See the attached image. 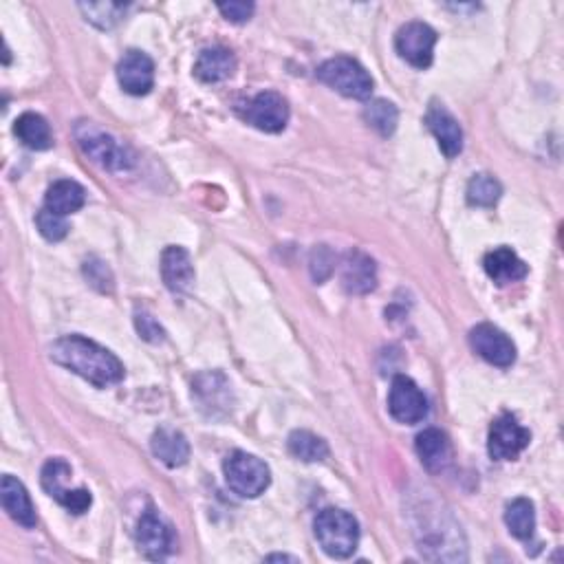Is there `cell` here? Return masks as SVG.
<instances>
[{"label": "cell", "instance_id": "30", "mask_svg": "<svg viewBox=\"0 0 564 564\" xmlns=\"http://www.w3.org/2000/svg\"><path fill=\"white\" fill-rule=\"evenodd\" d=\"M36 225H38L40 234L45 236L47 241H51V243H58V241H62L64 236L69 234V225H67V221H64V216L51 212L47 208H42L38 212Z\"/></svg>", "mask_w": 564, "mask_h": 564}, {"label": "cell", "instance_id": "12", "mask_svg": "<svg viewBox=\"0 0 564 564\" xmlns=\"http://www.w3.org/2000/svg\"><path fill=\"white\" fill-rule=\"evenodd\" d=\"M137 547L144 553L148 560H164L175 545V534H172L170 525L153 509L144 512L139 518L137 529H135Z\"/></svg>", "mask_w": 564, "mask_h": 564}, {"label": "cell", "instance_id": "6", "mask_svg": "<svg viewBox=\"0 0 564 564\" xmlns=\"http://www.w3.org/2000/svg\"><path fill=\"white\" fill-rule=\"evenodd\" d=\"M67 479H71V465L64 459H51L45 463V468H42L40 481L42 487H45V492L56 498L69 512L84 514L86 509L91 507L93 496L89 490H82V487L80 490H67V487H64V481Z\"/></svg>", "mask_w": 564, "mask_h": 564}, {"label": "cell", "instance_id": "33", "mask_svg": "<svg viewBox=\"0 0 564 564\" xmlns=\"http://www.w3.org/2000/svg\"><path fill=\"white\" fill-rule=\"evenodd\" d=\"M135 327H137V333L146 342L159 344V342H164V338H166V331L159 327V322L153 316H150L148 311H137L135 313Z\"/></svg>", "mask_w": 564, "mask_h": 564}, {"label": "cell", "instance_id": "35", "mask_svg": "<svg viewBox=\"0 0 564 564\" xmlns=\"http://www.w3.org/2000/svg\"><path fill=\"white\" fill-rule=\"evenodd\" d=\"M267 560H294V558H289V556H269Z\"/></svg>", "mask_w": 564, "mask_h": 564}, {"label": "cell", "instance_id": "18", "mask_svg": "<svg viewBox=\"0 0 564 564\" xmlns=\"http://www.w3.org/2000/svg\"><path fill=\"white\" fill-rule=\"evenodd\" d=\"M415 450L423 468L432 474L446 470L452 457V448L446 432H441L439 428H428L419 432V437L415 441Z\"/></svg>", "mask_w": 564, "mask_h": 564}, {"label": "cell", "instance_id": "28", "mask_svg": "<svg viewBox=\"0 0 564 564\" xmlns=\"http://www.w3.org/2000/svg\"><path fill=\"white\" fill-rule=\"evenodd\" d=\"M503 188L492 175H474L468 183V203L476 208H492L501 199Z\"/></svg>", "mask_w": 564, "mask_h": 564}, {"label": "cell", "instance_id": "27", "mask_svg": "<svg viewBox=\"0 0 564 564\" xmlns=\"http://www.w3.org/2000/svg\"><path fill=\"white\" fill-rule=\"evenodd\" d=\"M364 119L375 133L382 137H390L395 133L397 122H399V111L393 102L388 100H373L368 102L364 108Z\"/></svg>", "mask_w": 564, "mask_h": 564}, {"label": "cell", "instance_id": "4", "mask_svg": "<svg viewBox=\"0 0 564 564\" xmlns=\"http://www.w3.org/2000/svg\"><path fill=\"white\" fill-rule=\"evenodd\" d=\"M318 80L322 84L331 86L333 91H338L351 100H368L373 95V78L362 67L360 62L353 58H331L318 69Z\"/></svg>", "mask_w": 564, "mask_h": 564}, {"label": "cell", "instance_id": "3", "mask_svg": "<svg viewBox=\"0 0 564 564\" xmlns=\"http://www.w3.org/2000/svg\"><path fill=\"white\" fill-rule=\"evenodd\" d=\"M75 139H78L84 155L93 159L97 166L111 172H124L135 166V155L130 153V148L119 144V141L104 133L91 122H82L75 128Z\"/></svg>", "mask_w": 564, "mask_h": 564}, {"label": "cell", "instance_id": "8", "mask_svg": "<svg viewBox=\"0 0 564 564\" xmlns=\"http://www.w3.org/2000/svg\"><path fill=\"white\" fill-rule=\"evenodd\" d=\"M437 31L426 23H408L397 31L395 49L415 69H428L435 58Z\"/></svg>", "mask_w": 564, "mask_h": 564}, {"label": "cell", "instance_id": "24", "mask_svg": "<svg viewBox=\"0 0 564 564\" xmlns=\"http://www.w3.org/2000/svg\"><path fill=\"white\" fill-rule=\"evenodd\" d=\"M16 137L31 150H47L53 144L51 126L42 115L38 113H25L16 119L14 126Z\"/></svg>", "mask_w": 564, "mask_h": 564}, {"label": "cell", "instance_id": "32", "mask_svg": "<svg viewBox=\"0 0 564 564\" xmlns=\"http://www.w3.org/2000/svg\"><path fill=\"white\" fill-rule=\"evenodd\" d=\"M84 274H86V280L91 282V287L102 291V294H111L113 291V274H111V269L106 267V263H102V260H97V258L86 260Z\"/></svg>", "mask_w": 564, "mask_h": 564}, {"label": "cell", "instance_id": "22", "mask_svg": "<svg viewBox=\"0 0 564 564\" xmlns=\"http://www.w3.org/2000/svg\"><path fill=\"white\" fill-rule=\"evenodd\" d=\"M150 448H153L155 457L168 465V468H181L190 459L188 439L179 430L172 428H159L153 435V441H150Z\"/></svg>", "mask_w": 564, "mask_h": 564}, {"label": "cell", "instance_id": "5", "mask_svg": "<svg viewBox=\"0 0 564 564\" xmlns=\"http://www.w3.org/2000/svg\"><path fill=\"white\" fill-rule=\"evenodd\" d=\"M225 481L230 490L243 498H256L263 494L271 483V472L265 461H260L254 454L232 452L223 465Z\"/></svg>", "mask_w": 564, "mask_h": 564}, {"label": "cell", "instance_id": "25", "mask_svg": "<svg viewBox=\"0 0 564 564\" xmlns=\"http://www.w3.org/2000/svg\"><path fill=\"white\" fill-rule=\"evenodd\" d=\"M505 525L518 540H529L536 529V509L527 498H516L505 509Z\"/></svg>", "mask_w": 564, "mask_h": 564}, {"label": "cell", "instance_id": "16", "mask_svg": "<svg viewBox=\"0 0 564 564\" xmlns=\"http://www.w3.org/2000/svg\"><path fill=\"white\" fill-rule=\"evenodd\" d=\"M426 124L432 130V135L437 137L439 148L443 150V155L448 159H454L457 155H461L463 150V130L459 126L457 119L448 111L446 106L441 104H432L428 108L426 115Z\"/></svg>", "mask_w": 564, "mask_h": 564}, {"label": "cell", "instance_id": "13", "mask_svg": "<svg viewBox=\"0 0 564 564\" xmlns=\"http://www.w3.org/2000/svg\"><path fill=\"white\" fill-rule=\"evenodd\" d=\"M470 344L492 366L509 368L516 362L514 342L501 329L494 327V324H479V327H474L470 331Z\"/></svg>", "mask_w": 564, "mask_h": 564}, {"label": "cell", "instance_id": "9", "mask_svg": "<svg viewBox=\"0 0 564 564\" xmlns=\"http://www.w3.org/2000/svg\"><path fill=\"white\" fill-rule=\"evenodd\" d=\"M192 397L208 417H227L234 406L232 384L223 373H201L192 382Z\"/></svg>", "mask_w": 564, "mask_h": 564}, {"label": "cell", "instance_id": "2", "mask_svg": "<svg viewBox=\"0 0 564 564\" xmlns=\"http://www.w3.org/2000/svg\"><path fill=\"white\" fill-rule=\"evenodd\" d=\"M316 538L322 551L331 558H351L360 545V525L344 509H322L316 518Z\"/></svg>", "mask_w": 564, "mask_h": 564}, {"label": "cell", "instance_id": "21", "mask_svg": "<svg viewBox=\"0 0 564 564\" xmlns=\"http://www.w3.org/2000/svg\"><path fill=\"white\" fill-rule=\"evenodd\" d=\"M234 71H236L234 53L223 47H212L201 51L197 64H194V75L205 84L230 80Z\"/></svg>", "mask_w": 564, "mask_h": 564}, {"label": "cell", "instance_id": "7", "mask_svg": "<svg viewBox=\"0 0 564 564\" xmlns=\"http://www.w3.org/2000/svg\"><path fill=\"white\" fill-rule=\"evenodd\" d=\"M388 410L395 421L415 426L428 417V397L410 377L397 375L388 393Z\"/></svg>", "mask_w": 564, "mask_h": 564}, {"label": "cell", "instance_id": "31", "mask_svg": "<svg viewBox=\"0 0 564 564\" xmlns=\"http://www.w3.org/2000/svg\"><path fill=\"white\" fill-rule=\"evenodd\" d=\"M311 276L316 282H324L335 271V254L327 245H316L309 258Z\"/></svg>", "mask_w": 564, "mask_h": 564}, {"label": "cell", "instance_id": "17", "mask_svg": "<svg viewBox=\"0 0 564 564\" xmlns=\"http://www.w3.org/2000/svg\"><path fill=\"white\" fill-rule=\"evenodd\" d=\"M161 278L172 294H186L194 282L192 258L183 247L170 245L161 254Z\"/></svg>", "mask_w": 564, "mask_h": 564}, {"label": "cell", "instance_id": "20", "mask_svg": "<svg viewBox=\"0 0 564 564\" xmlns=\"http://www.w3.org/2000/svg\"><path fill=\"white\" fill-rule=\"evenodd\" d=\"M0 496H3V507L5 512L16 520L18 525H23L27 529L36 527V509L31 505V498L25 490V485L20 483L14 476H3V487H0Z\"/></svg>", "mask_w": 564, "mask_h": 564}, {"label": "cell", "instance_id": "26", "mask_svg": "<svg viewBox=\"0 0 564 564\" xmlns=\"http://www.w3.org/2000/svg\"><path fill=\"white\" fill-rule=\"evenodd\" d=\"M289 452L305 463H318L329 457V446L309 430H296L289 435Z\"/></svg>", "mask_w": 564, "mask_h": 564}, {"label": "cell", "instance_id": "23", "mask_svg": "<svg viewBox=\"0 0 564 564\" xmlns=\"http://www.w3.org/2000/svg\"><path fill=\"white\" fill-rule=\"evenodd\" d=\"M86 201V192L80 186L78 181H71V179H62L56 181L53 186L47 190V197H45V208L56 212V214H73L78 212Z\"/></svg>", "mask_w": 564, "mask_h": 564}, {"label": "cell", "instance_id": "29", "mask_svg": "<svg viewBox=\"0 0 564 564\" xmlns=\"http://www.w3.org/2000/svg\"><path fill=\"white\" fill-rule=\"evenodd\" d=\"M80 9L84 12L86 20L100 29H111L113 25L119 23V20H122L126 12V7L117 5V3H89V5L82 3Z\"/></svg>", "mask_w": 564, "mask_h": 564}, {"label": "cell", "instance_id": "1", "mask_svg": "<svg viewBox=\"0 0 564 564\" xmlns=\"http://www.w3.org/2000/svg\"><path fill=\"white\" fill-rule=\"evenodd\" d=\"M51 360L97 388L113 386L124 379V364L104 346L82 335H67L53 342Z\"/></svg>", "mask_w": 564, "mask_h": 564}, {"label": "cell", "instance_id": "19", "mask_svg": "<svg viewBox=\"0 0 564 564\" xmlns=\"http://www.w3.org/2000/svg\"><path fill=\"white\" fill-rule=\"evenodd\" d=\"M485 274L490 276L498 287H507L512 282L523 280L527 276V265L520 260L509 247H498L487 252L483 258Z\"/></svg>", "mask_w": 564, "mask_h": 564}, {"label": "cell", "instance_id": "34", "mask_svg": "<svg viewBox=\"0 0 564 564\" xmlns=\"http://www.w3.org/2000/svg\"><path fill=\"white\" fill-rule=\"evenodd\" d=\"M254 5L252 3H223L219 5V12L223 14L225 20L230 23H247L249 18L254 16Z\"/></svg>", "mask_w": 564, "mask_h": 564}, {"label": "cell", "instance_id": "14", "mask_svg": "<svg viewBox=\"0 0 564 564\" xmlns=\"http://www.w3.org/2000/svg\"><path fill=\"white\" fill-rule=\"evenodd\" d=\"M117 80L130 95H146L155 84V62L144 51H128L117 64Z\"/></svg>", "mask_w": 564, "mask_h": 564}, {"label": "cell", "instance_id": "10", "mask_svg": "<svg viewBox=\"0 0 564 564\" xmlns=\"http://www.w3.org/2000/svg\"><path fill=\"white\" fill-rule=\"evenodd\" d=\"M243 117L263 133H280L289 122L287 100L276 91H263L247 102Z\"/></svg>", "mask_w": 564, "mask_h": 564}, {"label": "cell", "instance_id": "15", "mask_svg": "<svg viewBox=\"0 0 564 564\" xmlns=\"http://www.w3.org/2000/svg\"><path fill=\"white\" fill-rule=\"evenodd\" d=\"M342 287L346 289V294L351 296H366L375 291L377 287V265L375 260L360 252V249H353L344 256L342 260Z\"/></svg>", "mask_w": 564, "mask_h": 564}, {"label": "cell", "instance_id": "11", "mask_svg": "<svg viewBox=\"0 0 564 564\" xmlns=\"http://www.w3.org/2000/svg\"><path fill=\"white\" fill-rule=\"evenodd\" d=\"M529 441V430L520 426L512 415H503L492 423L487 450H490V457L496 461H514L523 454Z\"/></svg>", "mask_w": 564, "mask_h": 564}]
</instances>
